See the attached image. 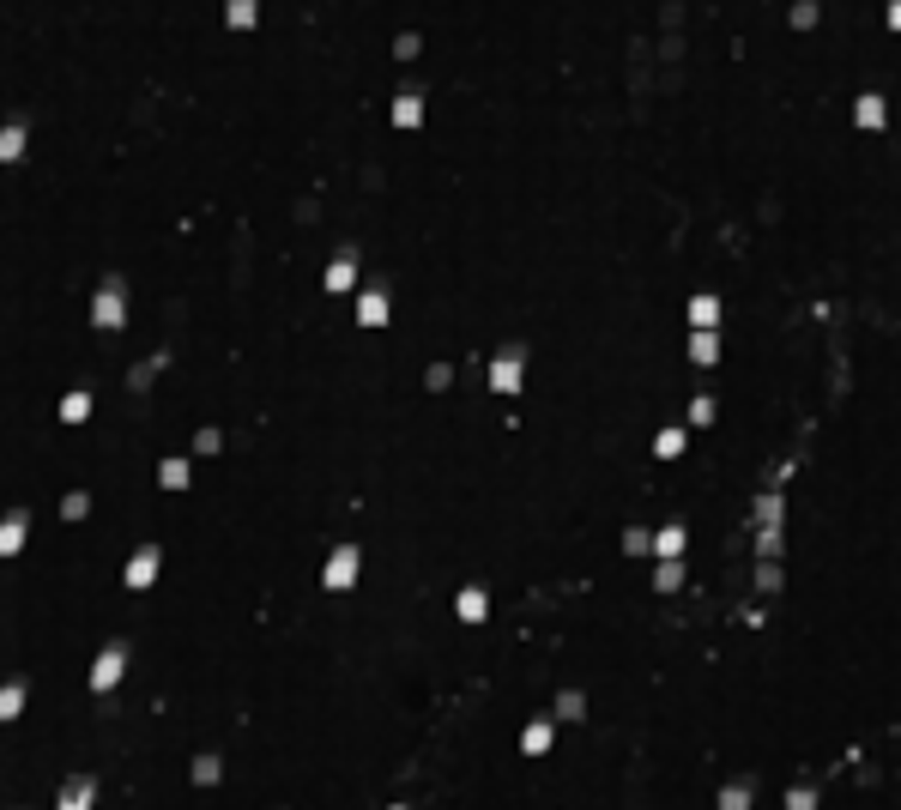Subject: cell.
I'll return each mask as SVG.
<instances>
[{"label": "cell", "mask_w": 901, "mask_h": 810, "mask_svg": "<svg viewBox=\"0 0 901 810\" xmlns=\"http://www.w3.org/2000/svg\"><path fill=\"white\" fill-rule=\"evenodd\" d=\"M158 484H164V490H182V484H188V460H164Z\"/></svg>", "instance_id": "cell-14"}, {"label": "cell", "mask_w": 901, "mask_h": 810, "mask_svg": "<svg viewBox=\"0 0 901 810\" xmlns=\"http://www.w3.org/2000/svg\"><path fill=\"white\" fill-rule=\"evenodd\" d=\"M714 810H750V780H732L726 792L714 798Z\"/></svg>", "instance_id": "cell-10"}, {"label": "cell", "mask_w": 901, "mask_h": 810, "mask_svg": "<svg viewBox=\"0 0 901 810\" xmlns=\"http://www.w3.org/2000/svg\"><path fill=\"white\" fill-rule=\"evenodd\" d=\"M321 580H327L333 593H339V587H351V580H357V550H351V544H339V550H333V563H327V574H321Z\"/></svg>", "instance_id": "cell-5"}, {"label": "cell", "mask_w": 901, "mask_h": 810, "mask_svg": "<svg viewBox=\"0 0 901 810\" xmlns=\"http://www.w3.org/2000/svg\"><path fill=\"white\" fill-rule=\"evenodd\" d=\"M678 544H684V533L672 526V533H659V557H678Z\"/></svg>", "instance_id": "cell-20"}, {"label": "cell", "mask_w": 901, "mask_h": 810, "mask_svg": "<svg viewBox=\"0 0 901 810\" xmlns=\"http://www.w3.org/2000/svg\"><path fill=\"white\" fill-rule=\"evenodd\" d=\"M357 321H363V327H382V321H387V297H382V291H369V297L357 303Z\"/></svg>", "instance_id": "cell-9"}, {"label": "cell", "mask_w": 901, "mask_h": 810, "mask_svg": "<svg viewBox=\"0 0 901 810\" xmlns=\"http://www.w3.org/2000/svg\"><path fill=\"white\" fill-rule=\"evenodd\" d=\"M485 605H490V599L478 593V587H466V593H460V617H466V623H485Z\"/></svg>", "instance_id": "cell-11"}, {"label": "cell", "mask_w": 901, "mask_h": 810, "mask_svg": "<svg viewBox=\"0 0 901 810\" xmlns=\"http://www.w3.org/2000/svg\"><path fill=\"white\" fill-rule=\"evenodd\" d=\"M121 580L128 587H151L158 580V544H139L134 557H128V569H121Z\"/></svg>", "instance_id": "cell-4"}, {"label": "cell", "mask_w": 901, "mask_h": 810, "mask_svg": "<svg viewBox=\"0 0 901 810\" xmlns=\"http://www.w3.org/2000/svg\"><path fill=\"white\" fill-rule=\"evenodd\" d=\"M556 713H563V720H581V713H587V702H581L575 689H563V696H556Z\"/></svg>", "instance_id": "cell-15"}, {"label": "cell", "mask_w": 901, "mask_h": 810, "mask_svg": "<svg viewBox=\"0 0 901 810\" xmlns=\"http://www.w3.org/2000/svg\"><path fill=\"white\" fill-rule=\"evenodd\" d=\"M346 284H351V261H339V267L327 272V291H346Z\"/></svg>", "instance_id": "cell-19"}, {"label": "cell", "mask_w": 901, "mask_h": 810, "mask_svg": "<svg viewBox=\"0 0 901 810\" xmlns=\"http://www.w3.org/2000/svg\"><path fill=\"white\" fill-rule=\"evenodd\" d=\"M19 145H25V128H19V121H12V128H6V134H0V158H19Z\"/></svg>", "instance_id": "cell-17"}, {"label": "cell", "mask_w": 901, "mask_h": 810, "mask_svg": "<svg viewBox=\"0 0 901 810\" xmlns=\"http://www.w3.org/2000/svg\"><path fill=\"white\" fill-rule=\"evenodd\" d=\"M121 315H128V303H121V278H109L104 291H97V308H91V321H97V327L109 333V327H121Z\"/></svg>", "instance_id": "cell-2"}, {"label": "cell", "mask_w": 901, "mask_h": 810, "mask_svg": "<svg viewBox=\"0 0 901 810\" xmlns=\"http://www.w3.org/2000/svg\"><path fill=\"white\" fill-rule=\"evenodd\" d=\"M61 417H67V424H85V417H91V393H67V400H61Z\"/></svg>", "instance_id": "cell-12"}, {"label": "cell", "mask_w": 901, "mask_h": 810, "mask_svg": "<svg viewBox=\"0 0 901 810\" xmlns=\"http://www.w3.org/2000/svg\"><path fill=\"white\" fill-rule=\"evenodd\" d=\"M55 810H97V780H91V775H73L67 786H61Z\"/></svg>", "instance_id": "cell-3"}, {"label": "cell", "mask_w": 901, "mask_h": 810, "mask_svg": "<svg viewBox=\"0 0 901 810\" xmlns=\"http://www.w3.org/2000/svg\"><path fill=\"white\" fill-rule=\"evenodd\" d=\"M218 775H224V762H218V756H200V762H194V780H200V786H212Z\"/></svg>", "instance_id": "cell-16"}, {"label": "cell", "mask_w": 901, "mask_h": 810, "mask_svg": "<svg viewBox=\"0 0 901 810\" xmlns=\"http://www.w3.org/2000/svg\"><path fill=\"white\" fill-rule=\"evenodd\" d=\"M490 387H496V393H515V387H520V351H502V357H496Z\"/></svg>", "instance_id": "cell-6"}, {"label": "cell", "mask_w": 901, "mask_h": 810, "mask_svg": "<svg viewBox=\"0 0 901 810\" xmlns=\"http://www.w3.org/2000/svg\"><path fill=\"white\" fill-rule=\"evenodd\" d=\"M19 713H25V683L12 677V683H0V726H12Z\"/></svg>", "instance_id": "cell-7"}, {"label": "cell", "mask_w": 901, "mask_h": 810, "mask_svg": "<svg viewBox=\"0 0 901 810\" xmlns=\"http://www.w3.org/2000/svg\"><path fill=\"white\" fill-rule=\"evenodd\" d=\"M121 672H128V647L109 642L104 653H97V666H91V689H97V696H109V689L121 683Z\"/></svg>", "instance_id": "cell-1"}, {"label": "cell", "mask_w": 901, "mask_h": 810, "mask_svg": "<svg viewBox=\"0 0 901 810\" xmlns=\"http://www.w3.org/2000/svg\"><path fill=\"white\" fill-rule=\"evenodd\" d=\"M25 526H31L25 514H6V520H0V563H6V557H12V550L25 544Z\"/></svg>", "instance_id": "cell-8"}, {"label": "cell", "mask_w": 901, "mask_h": 810, "mask_svg": "<svg viewBox=\"0 0 901 810\" xmlns=\"http://www.w3.org/2000/svg\"><path fill=\"white\" fill-rule=\"evenodd\" d=\"M787 810H817V792H811V786H793V792H787Z\"/></svg>", "instance_id": "cell-18"}, {"label": "cell", "mask_w": 901, "mask_h": 810, "mask_svg": "<svg viewBox=\"0 0 901 810\" xmlns=\"http://www.w3.org/2000/svg\"><path fill=\"white\" fill-rule=\"evenodd\" d=\"M520 744H526V756H545V750H551V726H545V720L526 726V738H520Z\"/></svg>", "instance_id": "cell-13"}]
</instances>
